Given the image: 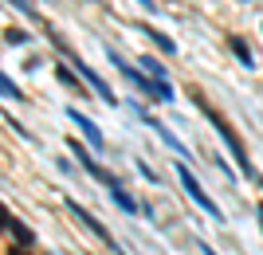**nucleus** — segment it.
<instances>
[{"instance_id": "obj_14", "label": "nucleus", "mask_w": 263, "mask_h": 255, "mask_svg": "<svg viewBox=\"0 0 263 255\" xmlns=\"http://www.w3.org/2000/svg\"><path fill=\"white\" fill-rule=\"evenodd\" d=\"M55 75H59V79H63V83H67V87H75V75H71V71H67V67H55Z\"/></svg>"}, {"instance_id": "obj_10", "label": "nucleus", "mask_w": 263, "mask_h": 255, "mask_svg": "<svg viewBox=\"0 0 263 255\" xmlns=\"http://www.w3.org/2000/svg\"><path fill=\"white\" fill-rule=\"evenodd\" d=\"M0 99H12V102H20V87L12 83L4 71H0Z\"/></svg>"}, {"instance_id": "obj_6", "label": "nucleus", "mask_w": 263, "mask_h": 255, "mask_svg": "<svg viewBox=\"0 0 263 255\" xmlns=\"http://www.w3.org/2000/svg\"><path fill=\"white\" fill-rule=\"evenodd\" d=\"M67 118H71V122H75L79 130H83V138L90 142V149H95V153H102V149H106V138H102V130H99L95 122H90V118H87L83 110H75V106H71V110H67Z\"/></svg>"}, {"instance_id": "obj_1", "label": "nucleus", "mask_w": 263, "mask_h": 255, "mask_svg": "<svg viewBox=\"0 0 263 255\" xmlns=\"http://www.w3.org/2000/svg\"><path fill=\"white\" fill-rule=\"evenodd\" d=\"M173 165H177V177H181V185H185V192H189V197H193V200H197V204H200V208H204V212H209V216H212V220H216V224H224V212L216 208V200H212L209 192L200 189V181L193 177V169H189V161H173Z\"/></svg>"}, {"instance_id": "obj_19", "label": "nucleus", "mask_w": 263, "mask_h": 255, "mask_svg": "<svg viewBox=\"0 0 263 255\" xmlns=\"http://www.w3.org/2000/svg\"><path fill=\"white\" fill-rule=\"evenodd\" d=\"M259 224H263V204H259Z\"/></svg>"}, {"instance_id": "obj_12", "label": "nucleus", "mask_w": 263, "mask_h": 255, "mask_svg": "<svg viewBox=\"0 0 263 255\" xmlns=\"http://www.w3.org/2000/svg\"><path fill=\"white\" fill-rule=\"evenodd\" d=\"M149 35H154V44L161 47V51H177V44L169 40V35H161V32H149Z\"/></svg>"}, {"instance_id": "obj_15", "label": "nucleus", "mask_w": 263, "mask_h": 255, "mask_svg": "<svg viewBox=\"0 0 263 255\" xmlns=\"http://www.w3.org/2000/svg\"><path fill=\"white\" fill-rule=\"evenodd\" d=\"M12 220H16V216H12V212L0 204V228H12Z\"/></svg>"}, {"instance_id": "obj_2", "label": "nucleus", "mask_w": 263, "mask_h": 255, "mask_svg": "<svg viewBox=\"0 0 263 255\" xmlns=\"http://www.w3.org/2000/svg\"><path fill=\"white\" fill-rule=\"evenodd\" d=\"M200 110L209 114V122L216 126V133H220V138H224V145H228V149H232V157L240 161V173H243V177H252V161H248V149H243V142H240V138H236V133L228 130V122H224V118H220L216 110H209L204 102H200Z\"/></svg>"}, {"instance_id": "obj_13", "label": "nucleus", "mask_w": 263, "mask_h": 255, "mask_svg": "<svg viewBox=\"0 0 263 255\" xmlns=\"http://www.w3.org/2000/svg\"><path fill=\"white\" fill-rule=\"evenodd\" d=\"M4 35H8V44H28V40H32V35L20 32V28H12V32H4Z\"/></svg>"}, {"instance_id": "obj_5", "label": "nucleus", "mask_w": 263, "mask_h": 255, "mask_svg": "<svg viewBox=\"0 0 263 255\" xmlns=\"http://www.w3.org/2000/svg\"><path fill=\"white\" fill-rule=\"evenodd\" d=\"M67 59H71V67H75V71H79V79H83V83H90V87H95V94H99L102 102H110V106L118 102V99H114V90H110L106 83H102V79L95 75V71H90V67L83 63V59H79V55H71V51H67Z\"/></svg>"}, {"instance_id": "obj_4", "label": "nucleus", "mask_w": 263, "mask_h": 255, "mask_svg": "<svg viewBox=\"0 0 263 255\" xmlns=\"http://www.w3.org/2000/svg\"><path fill=\"white\" fill-rule=\"evenodd\" d=\"M71 153H75L79 161H83V169H87V173H90V177H95V181H99V185H106V192H118V189H122V181L114 177L110 169H102L99 161H90V153H87V149H83V145H79V142H71Z\"/></svg>"}, {"instance_id": "obj_18", "label": "nucleus", "mask_w": 263, "mask_h": 255, "mask_svg": "<svg viewBox=\"0 0 263 255\" xmlns=\"http://www.w3.org/2000/svg\"><path fill=\"white\" fill-rule=\"evenodd\" d=\"M200 251H204V255H216V251H212V247H209V244H204V240H200Z\"/></svg>"}, {"instance_id": "obj_8", "label": "nucleus", "mask_w": 263, "mask_h": 255, "mask_svg": "<svg viewBox=\"0 0 263 255\" xmlns=\"http://www.w3.org/2000/svg\"><path fill=\"white\" fill-rule=\"evenodd\" d=\"M228 47H232V55L240 59V63H243V67H252V63H255V55H252V47L243 44L240 35H232V40H228Z\"/></svg>"}, {"instance_id": "obj_3", "label": "nucleus", "mask_w": 263, "mask_h": 255, "mask_svg": "<svg viewBox=\"0 0 263 255\" xmlns=\"http://www.w3.org/2000/svg\"><path fill=\"white\" fill-rule=\"evenodd\" d=\"M67 212H71V216H75V220H79V224H83V228H90V232L99 236V240H102V244H106V247H114V255H118V251H122V247H118V244H114V236H110V232H106V224H102V220H99V216H90V212H87V208H83V204H79V200H67Z\"/></svg>"}, {"instance_id": "obj_9", "label": "nucleus", "mask_w": 263, "mask_h": 255, "mask_svg": "<svg viewBox=\"0 0 263 255\" xmlns=\"http://www.w3.org/2000/svg\"><path fill=\"white\" fill-rule=\"evenodd\" d=\"M110 200H114V204H118L122 212H138V200H134V197H130V192H126V189L110 192Z\"/></svg>"}, {"instance_id": "obj_11", "label": "nucleus", "mask_w": 263, "mask_h": 255, "mask_svg": "<svg viewBox=\"0 0 263 255\" xmlns=\"http://www.w3.org/2000/svg\"><path fill=\"white\" fill-rule=\"evenodd\" d=\"M142 67H145V75H149V79H165V67L157 63L154 55H145V59H142Z\"/></svg>"}, {"instance_id": "obj_7", "label": "nucleus", "mask_w": 263, "mask_h": 255, "mask_svg": "<svg viewBox=\"0 0 263 255\" xmlns=\"http://www.w3.org/2000/svg\"><path fill=\"white\" fill-rule=\"evenodd\" d=\"M134 110H138V106H134ZM138 114H142L145 122H149V130H157V138H161V142L169 145V149H173V153L181 157V161H189V145L181 142V138H177V133L169 130V126H165V122H154V118H149V114H145V110H138Z\"/></svg>"}, {"instance_id": "obj_16", "label": "nucleus", "mask_w": 263, "mask_h": 255, "mask_svg": "<svg viewBox=\"0 0 263 255\" xmlns=\"http://www.w3.org/2000/svg\"><path fill=\"white\" fill-rule=\"evenodd\" d=\"M138 173H142V177H145V181H157V177H154V169L145 165V161H138Z\"/></svg>"}, {"instance_id": "obj_17", "label": "nucleus", "mask_w": 263, "mask_h": 255, "mask_svg": "<svg viewBox=\"0 0 263 255\" xmlns=\"http://www.w3.org/2000/svg\"><path fill=\"white\" fill-rule=\"evenodd\" d=\"M138 4H142L145 12H157V4H154V0H138Z\"/></svg>"}, {"instance_id": "obj_20", "label": "nucleus", "mask_w": 263, "mask_h": 255, "mask_svg": "<svg viewBox=\"0 0 263 255\" xmlns=\"http://www.w3.org/2000/svg\"><path fill=\"white\" fill-rule=\"evenodd\" d=\"M118 255H126V251H118Z\"/></svg>"}]
</instances>
